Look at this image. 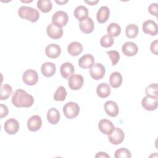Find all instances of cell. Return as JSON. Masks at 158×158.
Returning a JSON list of instances; mask_svg holds the SVG:
<instances>
[{
  "mask_svg": "<svg viewBox=\"0 0 158 158\" xmlns=\"http://www.w3.org/2000/svg\"><path fill=\"white\" fill-rule=\"evenodd\" d=\"M34 102V98L32 95L22 89H17L15 91L12 98V103L16 107H30Z\"/></svg>",
  "mask_w": 158,
  "mask_h": 158,
  "instance_id": "6da1fadb",
  "label": "cell"
},
{
  "mask_svg": "<svg viewBox=\"0 0 158 158\" xmlns=\"http://www.w3.org/2000/svg\"><path fill=\"white\" fill-rule=\"evenodd\" d=\"M18 14L20 18L31 22H36L40 17V13L38 10L26 6H22L19 9Z\"/></svg>",
  "mask_w": 158,
  "mask_h": 158,
  "instance_id": "7a4b0ae2",
  "label": "cell"
},
{
  "mask_svg": "<svg viewBox=\"0 0 158 158\" xmlns=\"http://www.w3.org/2000/svg\"><path fill=\"white\" fill-rule=\"evenodd\" d=\"M63 112L67 118L72 119L77 117L79 114L80 107L76 102H69L64 106Z\"/></svg>",
  "mask_w": 158,
  "mask_h": 158,
  "instance_id": "3957f363",
  "label": "cell"
},
{
  "mask_svg": "<svg viewBox=\"0 0 158 158\" xmlns=\"http://www.w3.org/2000/svg\"><path fill=\"white\" fill-rule=\"evenodd\" d=\"M68 20L69 16L67 14L62 10L57 11L52 17V23L61 28L67 25Z\"/></svg>",
  "mask_w": 158,
  "mask_h": 158,
  "instance_id": "277c9868",
  "label": "cell"
},
{
  "mask_svg": "<svg viewBox=\"0 0 158 158\" xmlns=\"http://www.w3.org/2000/svg\"><path fill=\"white\" fill-rule=\"evenodd\" d=\"M105 67L101 63H94L89 69V74L91 77L95 80H98L102 78L105 75Z\"/></svg>",
  "mask_w": 158,
  "mask_h": 158,
  "instance_id": "5b68a950",
  "label": "cell"
},
{
  "mask_svg": "<svg viewBox=\"0 0 158 158\" xmlns=\"http://www.w3.org/2000/svg\"><path fill=\"white\" fill-rule=\"evenodd\" d=\"M22 79L25 84L29 86H32L35 84L38 81V75L36 71L28 69L24 72L22 76Z\"/></svg>",
  "mask_w": 158,
  "mask_h": 158,
  "instance_id": "8992f818",
  "label": "cell"
},
{
  "mask_svg": "<svg viewBox=\"0 0 158 158\" xmlns=\"http://www.w3.org/2000/svg\"><path fill=\"white\" fill-rule=\"evenodd\" d=\"M124 132L120 128H115L114 130L108 135V139L109 141L115 145L122 143L124 139Z\"/></svg>",
  "mask_w": 158,
  "mask_h": 158,
  "instance_id": "52a82bcc",
  "label": "cell"
},
{
  "mask_svg": "<svg viewBox=\"0 0 158 158\" xmlns=\"http://www.w3.org/2000/svg\"><path fill=\"white\" fill-rule=\"evenodd\" d=\"M84 83L83 77L78 74L72 75L69 77L68 85L69 88L72 90L80 89Z\"/></svg>",
  "mask_w": 158,
  "mask_h": 158,
  "instance_id": "ba28073f",
  "label": "cell"
},
{
  "mask_svg": "<svg viewBox=\"0 0 158 158\" xmlns=\"http://www.w3.org/2000/svg\"><path fill=\"white\" fill-rule=\"evenodd\" d=\"M4 130L9 135H14L17 133L19 129V122L14 118H9L4 123Z\"/></svg>",
  "mask_w": 158,
  "mask_h": 158,
  "instance_id": "9c48e42d",
  "label": "cell"
},
{
  "mask_svg": "<svg viewBox=\"0 0 158 158\" xmlns=\"http://www.w3.org/2000/svg\"><path fill=\"white\" fill-rule=\"evenodd\" d=\"M143 31L145 34L151 36H156L158 32V27L157 23L152 20H148L145 21L142 25Z\"/></svg>",
  "mask_w": 158,
  "mask_h": 158,
  "instance_id": "30bf717a",
  "label": "cell"
},
{
  "mask_svg": "<svg viewBox=\"0 0 158 158\" xmlns=\"http://www.w3.org/2000/svg\"><path fill=\"white\" fill-rule=\"evenodd\" d=\"M157 99L146 96L142 99L141 105L142 107L146 110L153 111L157 107Z\"/></svg>",
  "mask_w": 158,
  "mask_h": 158,
  "instance_id": "8fae6325",
  "label": "cell"
},
{
  "mask_svg": "<svg viewBox=\"0 0 158 158\" xmlns=\"http://www.w3.org/2000/svg\"><path fill=\"white\" fill-rule=\"evenodd\" d=\"M46 32L49 38L54 40L60 38L63 35L62 28L52 23L48 25L46 28Z\"/></svg>",
  "mask_w": 158,
  "mask_h": 158,
  "instance_id": "7c38bea8",
  "label": "cell"
},
{
  "mask_svg": "<svg viewBox=\"0 0 158 158\" xmlns=\"http://www.w3.org/2000/svg\"><path fill=\"white\" fill-rule=\"evenodd\" d=\"M42 125L41 117L38 115H32L29 118L27 122V127L30 131H36L39 130Z\"/></svg>",
  "mask_w": 158,
  "mask_h": 158,
  "instance_id": "4fadbf2b",
  "label": "cell"
},
{
  "mask_svg": "<svg viewBox=\"0 0 158 158\" xmlns=\"http://www.w3.org/2000/svg\"><path fill=\"white\" fill-rule=\"evenodd\" d=\"M122 51L123 54L130 57L133 56L137 54L138 51V48L135 43L128 41L122 45Z\"/></svg>",
  "mask_w": 158,
  "mask_h": 158,
  "instance_id": "5bb4252c",
  "label": "cell"
},
{
  "mask_svg": "<svg viewBox=\"0 0 158 158\" xmlns=\"http://www.w3.org/2000/svg\"><path fill=\"white\" fill-rule=\"evenodd\" d=\"M104 110L106 113L112 117H116L119 112V108L117 104L113 101H107L105 102Z\"/></svg>",
  "mask_w": 158,
  "mask_h": 158,
  "instance_id": "9a60e30c",
  "label": "cell"
},
{
  "mask_svg": "<svg viewBox=\"0 0 158 158\" xmlns=\"http://www.w3.org/2000/svg\"><path fill=\"white\" fill-rule=\"evenodd\" d=\"M61 53L60 47L56 44H50L48 45L45 49L46 55L51 59H56L58 57Z\"/></svg>",
  "mask_w": 158,
  "mask_h": 158,
  "instance_id": "2e32d148",
  "label": "cell"
},
{
  "mask_svg": "<svg viewBox=\"0 0 158 158\" xmlns=\"http://www.w3.org/2000/svg\"><path fill=\"white\" fill-rule=\"evenodd\" d=\"M79 27L82 32L86 34H89L93 31L94 25L91 18L88 17L86 19L80 21Z\"/></svg>",
  "mask_w": 158,
  "mask_h": 158,
  "instance_id": "e0dca14e",
  "label": "cell"
},
{
  "mask_svg": "<svg viewBox=\"0 0 158 158\" xmlns=\"http://www.w3.org/2000/svg\"><path fill=\"white\" fill-rule=\"evenodd\" d=\"M98 128L102 133L108 135L114 130L115 127L110 120L104 118L99 121Z\"/></svg>",
  "mask_w": 158,
  "mask_h": 158,
  "instance_id": "ac0fdd59",
  "label": "cell"
},
{
  "mask_svg": "<svg viewBox=\"0 0 158 158\" xmlns=\"http://www.w3.org/2000/svg\"><path fill=\"white\" fill-rule=\"evenodd\" d=\"M56 65L50 62H47L42 64L41 71L43 76L46 77H50L53 76L56 73Z\"/></svg>",
  "mask_w": 158,
  "mask_h": 158,
  "instance_id": "d6986e66",
  "label": "cell"
},
{
  "mask_svg": "<svg viewBox=\"0 0 158 158\" xmlns=\"http://www.w3.org/2000/svg\"><path fill=\"white\" fill-rule=\"evenodd\" d=\"M94 62V58L90 54H85L78 60V65L82 69L90 68Z\"/></svg>",
  "mask_w": 158,
  "mask_h": 158,
  "instance_id": "ffe728a7",
  "label": "cell"
},
{
  "mask_svg": "<svg viewBox=\"0 0 158 158\" xmlns=\"http://www.w3.org/2000/svg\"><path fill=\"white\" fill-rule=\"evenodd\" d=\"M60 71L62 77L65 79H67L73 75L75 71V68L72 63L67 62L61 65Z\"/></svg>",
  "mask_w": 158,
  "mask_h": 158,
  "instance_id": "44dd1931",
  "label": "cell"
},
{
  "mask_svg": "<svg viewBox=\"0 0 158 158\" xmlns=\"http://www.w3.org/2000/svg\"><path fill=\"white\" fill-rule=\"evenodd\" d=\"M110 15V10L107 6H101L97 12L96 19L99 23H103L107 21Z\"/></svg>",
  "mask_w": 158,
  "mask_h": 158,
  "instance_id": "7402d4cb",
  "label": "cell"
},
{
  "mask_svg": "<svg viewBox=\"0 0 158 158\" xmlns=\"http://www.w3.org/2000/svg\"><path fill=\"white\" fill-rule=\"evenodd\" d=\"M83 49L82 44L77 41L72 42L67 47V51L69 54L72 56H77L80 54L82 52Z\"/></svg>",
  "mask_w": 158,
  "mask_h": 158,
  "instance_id": "603a6c76",
  "label": "cell"
},
{
  "mask_svg": "<svg viewBox=\"0 0 158 158\" xmlns=\"http://www.w3.org/2000/svg\"><path fill=\"white\" fill-rule=\"evenodd\" d=\"M60 115L59 110L54 107L49 109L47 112V119L51 124H57L60 120Z\"/></svg>",
  "mask_w": 158,
  "mask_h": 158,
  "instance_id": "cb8c5ba5",
  "label": "cell"
},
{
  "mask_svg": "<svg viewBox=\"0 0 158 158\" xmlns=\"http://www.w3.org/2000/svg\"><path fill=\"white\" fill-rule=\"evenodd\" d=\"M96 93L99 97L105 98L110 94V88L109 84L106 83H101L96 88Z\"/></svg>",
  "mask_w": 158,
  "mask_h": 158,
  "instance_id": "d4e9b609",
  "label": "cell"
},
{
  "mask_svg": "<svg viewBox=\"0 0 158 158\" xmlns=\"http://www.w3.org/2000/svg\"><path fill=\"white\" fill-rule=\"evenodd\" d=\"M122 83V76L118 72H114L109 77V84L114 88L120 86Z\"/></svg>",
  "mask_w": 158,
  "mask_h": 158,
  "instance_id": "484cf974",
  "label": "cell"
},
{
  "mask_svg": "<svg viewBox=\"0 0 158 158\" xmlns=\"http://www.w3.org/2000/svg\"><path fill=\"white\" fill-rule=\"evenodd\" d=\"M73 14L77 20L81 21L88 17V10L84 6H79L75 9Z\"/></svg>",
  "mask_w": 158,
  "mask_h": 158,
  "instance_id": "4316f807",
  "label": "cell"
},
{
  "mask_svg": "<svg viewBox=\"0 0 158 158\" xmlns=\"http://www.w3.org/2000/svg\"><path fill=\"white\" fill-rule=\"evenodd\" d=\"M107 32L112 37L118 36L121 33V27L117 23H111L107 27Z\"/></svg>",
  "mask_w": 158,
  "mask_h": 158,
  "instance_id": "83f0119b",
  "label": "cell"
},
{
  "mask_svg": "<svg viewBox=\"0 0 158 158\" xmlns=\"http://www.w3.org/2000/svg\"><path fill=\"white\" fill-rule=\"evenodd\" d=\"M37 7L42 12L47 13L51 10L52 4L50 0H39L37 2Z\"/></svg>",
  "mask_w": 158,
  "mask_h": 158,
  "instance_id": "f1b7e54d",
  "label": "cell"
},
{
  "mask_svg": "<svg viewBox=\"0 0 158 158\" xmlns=\"http://www.w3.org/2000/svg\"><path fill=\"white\" fill-rule=\"evenodd\" d=\"M12 93V88L9 84H4L1 85L0 89V99L6 100Z\"/></svg>",
  "mask_w": 158,
  "mask_h": 158,
  "instance_id": "f546056e",
  "label": "cell"
},
{
  "mask_svg": "<svg viewBox=\"0 0 158 158\" xmlns=\"http://www.w3.org/2000/svg\"><path fill=\"white\" fill-rule=\"evenodd\" d=\"M139 29L136 25L130 23L127 26L125 29V34L128 38H134L137 36Z\"/></svg>",
  "mask_w": 158,
  "mask_h": 158,
  "instance_id": "4dcf8cb0",
  "label": "cell"
},
{
  "mask_svg": "<svg viewBox=\"0 0 158 158\" xmlns=\"http://www.w3.org/2000/svg\"><path fill=\"white\" fill-rule=\"evenodd\" d=\"M66 96L67 91L65 88L62 86H60L57 88L54 94V99L56 101H64L65 99Z\"/></svg>",
  "mask_w": 158,
  "mask_h": 158,
  "instance_id": "1f68e13d",
  "label": "cell"
},
{
  "mask_svg": "<svg viewBox=\"0 0 158 158\" xmlns=\"http://www.w3.org/2000/svg\"><path fill=\"white\" fill-rule=\"evenodd\" d=\"M157 83H152L148 86L145 89V92L146 96L153 97L156 99L158 98V92H157Z\"/></svg>",
  "mask_w": 158,
  "mask_h": 158,
  "instance_id": "d6a6232c",
  "label": "cell"
},
{
  "mask_svg": "<svg viewBox=\"0 0 158 158\" xmlns=\"http://www.w3.org/2000/svg\"><path fill=\"white\" fill-rule=\"evenodd\" d=\"M114 157L115 158H130L131 157V154L128 149L125 148H121L115 151Z\"/></svg>",
  "mask_w": 158,
  "mask_h": 158,
  "instance_id": "836d02e7",
  "label": "cell"
},
{
  "mask_svg": "<svg viewBox=\"0 0 158 158\" xmlns=\"http://www.w3.org/2000/svg\"><path fill=\"white\" fill-rule=\"evenodd\" d=\"M114 40L113 38L109 35H106L102 36L100 40V44L104 48H109L114 44Z\"/></svg>",
  "mask_w": 158,
  "mask_h": 158,
  "instance_id": "e575fe53",
  "label": "cell"
},
{
  "mask_svg": "<svg viewBox=\"0 0 158 158\" xmlns=\"http://www.w3.org/2000/svg\"><path fill=\"white\" fill-rule=\"evenodd\" d=\"M106 53L109 56V57L111 60L112 65H116L118 63V62L119 61V59L120 57V54L118 53V52L117 51H115V50H112V51H107Z\"/></svg>",
  "mask_w": 158,
  "mask_h": 158,
  "instance_id": "d590c367",
  "label": "cell"
},
{
  "mask_svg": "<svg viewBox=\"0 0 158 158\" xmlns=\"http://www.w3.org/2000/svg\"><path fill=\"white\" fill-rule=\"evenodd\" d=\"M157 7H157V3H152L148 7V11L152 15H154V16L157 17Z\"/></svg>",
  "mask_w": 158,
  "mask_h": 158,
  "instance_id": "8d00e7d4",
  "label": "cell"
},
{
  "mask_svg": "<svg viewBox=\"0 0 158 158\" xmlns=\"http://www.w3.org/2000/svg\"><path fill=\"white\" fill-rule=\"evenodd\" d=\"M9 113V109L6 105L2 104H0V118H2L3 117L7 115Z\"/></svg>",
  "mask_w": 158,
  "mask_h": 158,
  "instance_id": "74e56055",
  "label": "cell"
},
{
  "mask_svg": "<svg viewBox=\"0 0 158 158\" xmlns=\"http://www.w3.org/2000/svg\"><path fill=\"white\" fill-rule=\"evenodd\" d=\"M157 46H158V41L157 40H154V41H152L150 46L151 51L155 55H157V50H158Z\"/></svg>",
  "mask_w": 158,
  "mask_h": 158,
  "instance_id": "f35d334b",
  "label": "cell"
},
{
  "mask_svg": "<svg viewBox=\"0 0 158 158\" xmlns=\"http://www.w3.org/2000/svg\"><path fill=\"white\" fill-rule=\"evenodd\" d=\"M95 157H107V158H109L110 156L106 152H98L95 155Z\"/></svg>",
  "mask_w": 158,
  "mask_h": 158,
  "instance_id": "ab89813d",
  "label": "cell"
},
{
  "mask_svg": "<svg viewBox=\"0 0 158 158\" xmlns=\"http://www.w3.org/2000/svg\"><path fill=\"white\" fill-rule=\"evenodd\" d=\"M98 2H99V1H85V2H86L87 4H89L90 6L95 5V4H97Z\"/></svg>",
  "mask_w": 158,
  "mask_h": 158,
  "instance_id": "60d3db41",
  "label": "cell"
},
{
  "mask_svg": "<svg viewBox=\"0 0 158 158\" xmlns=\"http://www.w3.org/2000/svg\"><path fill=\"white\" fill-rule=\"evenodd\" d=\"M68 1H56V2L57 3H58V4H65V3H66V2H67Z\"/></svg>",
  "mask_w": 158,
  "mask_h": 158,
  "instance_id": "b9f144b4",
  "label": "cell"
}]
</instances>
